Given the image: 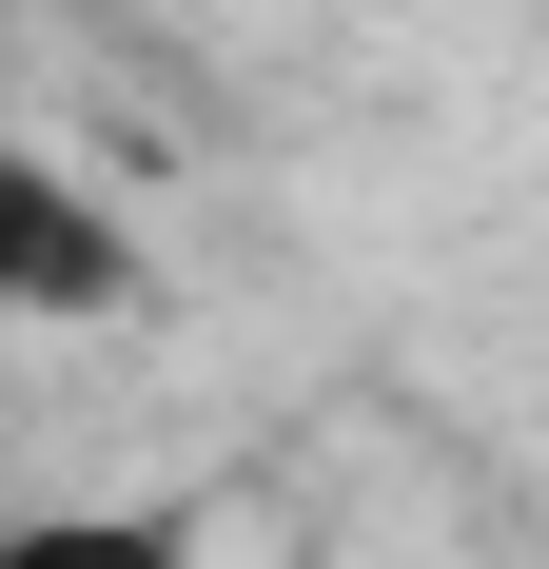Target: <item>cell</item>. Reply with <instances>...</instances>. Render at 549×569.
<instances>
[{
    "instance_id": "6da1fadb",
    "label": "cell",
    "mask_w": 549,
    "mask_h": 569,
    "mask_svg": "<svg viewBox=\"0 0 549 569\" xmlns=\"http://www.w3.org/2000/svg\"><path fill=\"white\" fill-rule=\"evenodd\" d=\"M118 295H138L118 217L40 158V138H0V315H118Z\"/></svg>"
},
{
    "instance_id": "7a4b0ae2",
    "label": "cell",
    "mask_w": 549,
    "mask_h": 569,
    "mask_svg": "<svg viewBox=\"0 0 549 569\" xmlns=\"http://www.w3.org/2000/svg\"><path fill=\"white\" fill-rule=\"evenodd\" d=\"M0 569H197V511H0Z\"/></svg>"
}]
</instances>
